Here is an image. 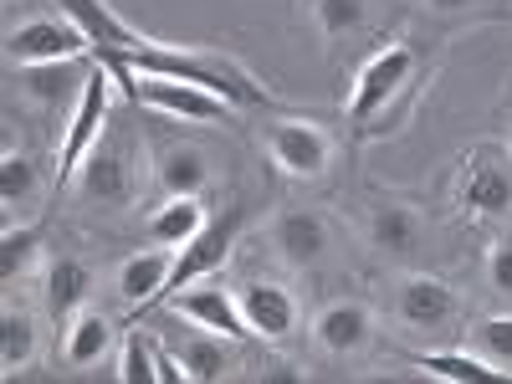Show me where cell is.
Wrapping results in <instances>:
<instances>
[{"mask_svg":"<svg viewBox=\"0 0 512 384\" xmlns=\"http://www.w3.org/2000/svg\"><path fill=\"white\" fill-rule=\"evenodd\" d=\"M31 272H47V251H41V221H6L0 231V282L16 287Z\"/></svg>","mask_w":512,"mask_h":384,"instance_id":"cell-20","label":"cell"},{"mask_svg":"<svg viewBox=\"0 0 512 384\" xmlns=\"http://www.w3.org/2000/svg\"><path fill=\"white\" fill-rule=\"evenodd\" d=\"M134 103L144 108H159L169 118H185V123H205V128H221V123H236V103H226L221 93L210 88H195V82H180V77H128L123 88Z\"/></svg>","mask_w":512,"mask_h":384,"instance_id":"cell-5","label":"cell"},{"mask_svg":"<svg viewBox=\"0 0 512 384\" xmlns=\"http://www.w3.org/2000/svg\"><path fill=\"white\" fill-rule=\"evenodd\" d=\"M410 72H415V47H410V41H390V47H379V52L354 72V88H349V103H344L349 123L379 118L384 108H390V98L410 82Z\"/></svg>","mask_w":512,"mask_h":384,"instance_id":"cell-7","label":"cell"},{"mask_svg":"<svg viewBox=\"0 0 512 384\" xmlns=\"http://www.w3.org/2000/svg\"><path fill=\"white\" fill-rule=\"evenodd\" d=\"M180 364H185V379H195V384H216V379H226V369H231V354H226V344H221V333H195L190 344L180 349Z\"/></svg>","mask_w":512,"mask_h":384,"instance_id":"cell-27","label":"cell"},{"mask_svg":"<svg viewBox=\"0 0 512 384\" xmlns=\"http://www.w3.org/2000/svg\"><path fill=\"white\" fill-rule=\"evenodd\" d=\"M405 364H415L420 374H431V379H446V384H497V379H512V369L482 359L477 349L472 354H405Z\"/></svg>","mask_w":512,"mask_h":384,"instance_id":"cell-24","label":"cell"},{"mask_svg":"<svg viewBox=\"0 0 512 384\" xmlns=\"http://www.w3.org/2000/svg\"><path fill=\"white\" fill-rule=\"evenodd\" d=\"M487 287L512 303V236L492 241V251H487Z\"/></svg>","mask_w":512,"mask_h":384,"instance_id":"cell-31","label":"cell"},{"mask_svg":"<svg viewBox=\"0 0 512 384\" xmlns=\"http://www.w3.org/2000/svg\"><path fill=\"white\" fill-rule=\"evenodd\" d=\"M113 72L103 62H93L88 72V88H82V98L72 103V118H67V134H62V149H57V195L72 190L77 180V169L82 159H88L103 139V128H108V103H113Z\"/></svg>","mask_w":512,"mask_h":384,"instance_id":"cell-3","label":"cell"},{"mask_svg":"<svg viewBox=\"0 0 512 384\" xmlns=\"http://www.w3.org/2000/svg\"><path fill=\"white\" fill-rule=\"evenodd\" d=\"M169 308H175L180 318H190L195 328H205V333H221V338H251V323H246V313H241V303H236V287H185V292H175L169 297Z\"/></svg>","mask_w":512,"mask_h":384,"instance_id":"cell-15","label":"cell"},{"mask_svg":"<svg viewBox=\"0 0 512 384\" xmlns=\"http://www.w3.org/2000/svg\"><path fill=\"white\" fill-rule=\"evenodd\" d=\"M169 277H175V246H149V251H134L118 262V297L128 303V313H144L149 303L169 292Z\"/></svg>","mask_w":512,"mask_h":384,"instance_id":"cell-16","label":"cell"},{"mask_svg":"<svg viewBox=\"0 0 512 384\" xmlns=\"http://www.w3.org/2000/svg\"><path fill=\"white\" fill-rule=\"evenodd\" d=\"M123 384H154V344L144 333H128L123 349H118V369H113Z\"/></svg>","mask_w":512,"mask_h":384,"instance_id":"cell-30","label":"cell"},{"mask_svg":"<svg viewBox=\"0 0 512 384\" xmlns=\"http://www.w3.org/2000/svg\"><path fill=\"white\" fill-rule=\"evenodd\" d=\"M93 62H103L123 88L128 77H180V82H195V88H210L221 93L226 103L236 108H262L272 103L262 93V82H256L241 62L231 57H216V52H185V47H164V41L144 36L139 47H118V52H93Z\"/></svg>","mask_w":512,"mask_h":384,"instance_id":"cell-1","label":"cell"},{"mask_svg":"<svg viewBox=\"0 0 512 384\" xmlns=\"http://www.w3.org/2000/svg\"><path fill=\"white\" fill-rule=\"evenodd\" d=\"M139 149L123 144V139H98V149L82 159L72 190L88 200V205H103V210H123L128 200L139 195Z\"/></svg>","mask_w":512,"mask_h":384,"instance_id":"cell-4","label":"cell"},{"mask_svg":"<svg viewBox=\"0 0 512 384\" xmlns=\"http://www.w3.org/2000/svg\"><path fill=\"white\" fill-rule=\"evenodd\" d=\"M41 180H36V159L21 154V149H6V159H0V205H6V216L16 221V210H26L36 200Z\"/></svg>","mask_w":512,"mask_h":384,"instance_id":"cell-26","label":"cell"},{"mask_svg":"<svg viewBox=\"0 0 512 384\" xmlns=\"http://www.w3.org/2000/svg\"><path fill=\"white\" fill-rule=\"evenodd\" d=\"M236 303L251 323V338H267V344H287V338L297 333V297L292 287L282 282H262V277H251L236 287Z\"/></svg>","mask_w":512,"mask_h":384,"instance_id":"cell-14","label":"cell"},{"mask_svg":"<svg viewBox=\"0 0 512 384\" xmlns=\"http://www.w3.org/2000/svg\"><path fill=\"white\" fill-rule=\"evenodd\" d=\"M6 57L16 67L36 62H67V57H93V36L82 31L72 16H31L6 31Z\"/></svg>","mask_w":512,"mask_h":384,"instance_id":"cell-8","label":"cell"},{"mask_svg":"<svg viewBox=\"0 0 512 384\" xmlns=\"http://www.w3.org/2000/svg\"><path fill=\"white\" fill-rule=\"evenodd\" d=\"M241 221H246V205H241V200H231L226 210H216V216H210V221L175 251V277H169V292H164V297H175V292L195 287L200 277L221 272L226 256H231V246H236V236H241Z\"/></svg>","mask_w":512,"mask_h":384,"instance_id":"cell-6","label":"cell"},{"mask_svg":"<svg viewBox=\"0 0 512 384\" xmlns=\"http://www.w3.org/2000/svg\"><path fill=\"white\" fill-rule=\"evenodd\" d=\"M466 6H472V0H425V11H436V16H456Z\"/></svg>","mask_w":512,"mask_h":384,"instance_id":"cell-32","label":"cell"},{"mask_svg":"<svg viewBox=\"0 0 512 384\" xmlns=\"http://www.w3.org/2000/svg\"><path fill=\"white\" fill-rule=\"evenodd\" d=\"M461 313V297L446 277H431V272H405L395 282V318L410 328V333H436L446 328L451 318Z\"/></svg>","mask_w":512,"mask_h":384,"instance_id":"cell-11","label":"cell"},{"mask_svg":"<svg viewBox=\"0 0 512 384\" xmlns=\"http://www.w3.org/2000/svg\"><path fill=\"white\" fill-rule=\"evenodd\" d=\"M210 221V210H205V200L200 195H164V205L149 216V241L154 246H185L200 226Z\"/></svg>","mask_w":512,"mask_h":384,"instance_id":"cell-23","label":"cell"},{"mask_svg":"<svg viewBox=\"0 0 512 384\" xmlns=\"http://www.w3.org/2000/svg\"><path fill=\"white\" fill-rule=\"evenodd\" d=\"M364 236L379 256L390 262H410V256L425 251V216L410 200H374L364 216Z\"/></svg>","mask_w":512,"mask_h":384,"instance_id":"cell-12","label":"cell"},{"mask_svg":"<svg viewBox=\"0 0 512 384\" xmlns=\"http://www.w3.org/2000/svg\"><path fill=\"white\" fill-rule=\"evenodd\" d=\"M154 185H159L164 195H205L210 164H205V154L190 149V144H169V149H159V159H154Z\"/></svg>","mask_w":512,"mask_h":384,"instance_id":"cell-22","label":"cell"},{"mask_svg":"<svg viewBox=\"0 0 512 384\" xmlns=\"http://www.w3.org/2000/svg\"><path fill=\"white\" fill-rule=\"evenodd\" d=\"M52 6L93 36V52H118V47H139V41H144L134 26L108 6V0H52Z\"/></svg>","mask_w":512,"mask_h":384,"instance_id":"cell-19","label":"cell"},{"mask_svg":"<svg viewBox=\"0 0 512 384\" xmlns=\"http://www.w3.org/2000/svg\"><path fill=\"white\" fill-rule=\"evenodd\" d=\"M113 354V323L103 318V313H93V308H82L67 328H62V359L72 364V369H93V364H103Z\"/></svg>","mask_w":512,"mask_h":384,"instance_id":"cell-21","label":"cell"},{"mask_svg":"<svg viewBox=\"0 0 512 384\" xmlns=\"http://www.w3.org/2000/svg\"><path fill=\"white\" fill-rule=\"evenodd\" d=\"M313 26L323 41H344L369 26V0H313Z\"/></svg>","mask_w":512,"mask_h":384,"instance_id":"cell-28","label":"cell"},{"mask_svg":"<svg viewBox=\"0 0 512 384\" xmlns=\"http://www.w3.org/2000/svg\"><path fill=\"white\" fill-rule=\"evenodd\" d=\"M472 349L502 369H512V313H492L472 328Z\"/></svg>","mask_w":512,"mask_h":384,"instance_id":"cell-29","label":"cell"},{"mask_svg":"<svg viewBox=\"0 0 512 384\" xmlns=\"http://www.w3.org/2000/svg\"><path fill=\"white\" fill-rule=\"evenodd\" d=\"M456 205L466 221H507L512 216V149L472 144L456 169Z\"/></svg>","mask_w":512,"mask_h":384,"instance_id":"cell-2","label":"cell"},{"mask_svg":"<svg viewBox=\"0 0 512 384\" xmlns=\"http://www.w3.org/2000/svg\"><path fill=\"white\" fill-rule=\"evenodd\" d=\"M88 62L82 57H67V62H36V67H21V98L36 103V108H67L82 98L88 88Z\"/></svg>","mask_w":512,"mask_h":384,"instance_id":"cell-18","label":"cell"},{"mask_svg":"<svg viewBox=\"0 0 512 384\" xmlns=\"http://www.w3.org/2000/svg\"><path fill=\"white\" fill-rule=\"evenodd\" d=\"M272 251L282 256L292 272H313V267L328 262L333 231H328V221L318 216V210H308V205H282L277 216H272Z\"/></svg>","mask_w":512,"mask_h":384,"instance_id":"cell-10","label":"cell"},{"mask_svg":"<svg viewBox=\"0 0 512 384\" xmlns=\"http://www.w3.org/2000/svg\"><path fill=\"white\" fill-rule=\"evenodd\" d=\"M31 359H36V323L26 308L6 303L0 308V374L16 379L21 369H31Z\"/></svg>","mask_w":512,"mask_h":384,"instance_id":"cell-25","label":"cell"},{"mask_svg":"<svg viewBox=\"0 0 512 384\" xmlns=\"http://www.w3.org/2000/svg\"><path fill=\"white\" fill-rule=\"evenodd\" d=\"M267 154L287 180H323L333 164V139L308 118H277L267 123Z\"/></svg>","mask_w":512,"mask_h":384,"instance_id":"cell-9","label":"cell"},{"mask_svg":"<svg viewBox=\"0 0 512 384\" xmlns=\"http://www.w3.org/2000/svg\"><path fill=\"white\" fill-rule=\"evenodd\" d=\"M93 287H98V272L82 262V256H52L47 272H41V297H47V318L57 328H67L82 308L93 303Z\"/></svg>","mask_w":512,"mask_h":384,"instance_id":"cell-17","label":"cell"},{"mask_svg":"<svg viewBox=\"0 0 512 384\" xmlns=\"http://www.w3.org/2000/svg\"><path fill=\"white\" fill-rule=\"evenodd\" d=\"M374 338V313L359 303V297H333V303L318 308L313 318V344L328 354V359H354L369 349Z\"/></svg>","mask_w":512,"mask_h":384,"instance_id":"cell-13","label":"cell"}]
</instances>
